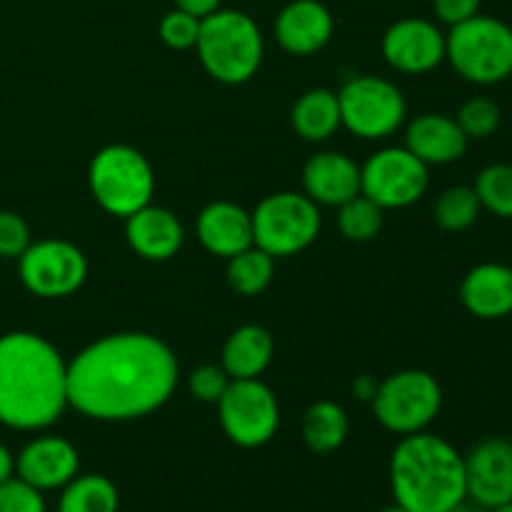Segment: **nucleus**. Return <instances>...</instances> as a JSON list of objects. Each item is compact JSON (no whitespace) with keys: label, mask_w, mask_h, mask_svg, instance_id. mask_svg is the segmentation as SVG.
I'll list each match as a JSON object with an SVG mask.
<instances>
[{"label":"nucleus","mask_w":512,"mask_h":512,"mask_svg":"<svg viewBox=\"0 0 512 512\" xmlns=\"http://www.w3.org/2000/svg\"><path fill=\"white\" fill-rule=\"evenodd\" d=\"M175 385V353L148 333L105 335L68 365V405L105 423L155 413L168 403Z\"/></svg>","instance_id":"obj_1"},{"label":"nucleus","mask_w":512,"mask_h":512,"mask_svg":"<svg viewBox=\"0 0 512 512\" xmlns=\"http://www.w3.org/2000/svg\"><path fill=\"white\" fill-rule=\"evenodd\" d=\"M68 408V363L43 335H0V423L13 430L50 428Z\"/></svg>","instance_id":"obj_2"},{"label":"nucleus","mask_w":512,"mask_h":512,"mask_svg":"<svg viewBox=\"0 0 512 512\" xmlns=\"http://www.w3.org/2000/svg\"><path fill=\"white\" fill-rule=\"evenodd\" d=\"M395 505L408 512H450L468 500L465 458L430 433L405 435L390 458Z\"/></svg>","instance_id":"obj_3"},{"label":"nucleus","mask_w":512,"mask_h":512,"mask_svg":"<svg viewBox=\"0 0 512 512\" xmlns=\"http://www.w3.org/2000/svg\"><path fill=\"white\" fill-rule=\"evenodd\" d=\"M195 50L208 75L225 85H240L258 73L265 43L258 23L248 13L218 8L200 20Z\"/></svg>","instance_id":"obj_4"},{"label":"nucleus","mask_w":512,"mask_h":512,"mask_svg":"<svg viewBox=\"0 0 512 512\" xmlns=\"http://www.w3.org/2000/svg\"><path fill=\"white\" fill-rule=\"evenodd\" d=\"M445 60L468 83H503L512 75V28L493 15H473L445 35Z\"/></svg>","instance_id":"obj_5"},{"label":"nucleus","mask_w":512,"mask_h":512,"mask_svg":"<svg viewBox=\"0 0 512 512\" xmlns=\"http://www.w3.org/2000/svg\"><path fill=\"white\" fill-rule=\"evenodd\" d=\"M88 183L95 203L118 218L145 208L155 193V175L148 158L130 145L98 150L90 163Z\"/></svg>","instance_id":"obj_6"},{"label":"nucleus","mask_w":512,"mask_h":512,"mask_svg":"<svg viewBox=\"0 0 512 512\" xmlns=\"http://www.w3.org/2000/svg\"><path fill=\"white\" fill-rule=\"evenodd\" d=\"M253 245L273 258H288L308 248L320 233V210L305 193H275L250 213Z\"/></svg>","instance_id":"obj_7"},{"label":"nucleus","mask_w":512,"mask_h":512,"mask_svg":"<svg viewBox=\"0 0 512 512\" xmlns=\"http://www.w3.org/2000/svg\"><path fill=\"white\" fill-rule=\"evenodd\" d=\"M443 408L440 383L425 370H400L375 388L378 423L395 435L423 433Z\"/></svg>","instance_id":"obj_8"},{"label":"nucleus","mask_w":512,"mask_h":512,"mask_svg":"<svg viewBox=\"0 0 512 512\" xmlns=\"http://www.w3.org/2000/svg\"><path fill=\"white\" fill-rule=\"evenodd\" d=\"M338 103L345 128L363 140L393 135L408 110L398 85L375 75H358L348 80L338 93Z\"/></svg>","instance_id":"obj_9"},{"label":"nucleus","mask_w":512,"mask_h":512,"mask_svg":"<svg viewBox=\"0 0 512 512\" xmlns=\"http://www.w3.org/2000/svg\"><path fill=\"white\" fill-rule=\"evenodd\" d=\"M218 413L225 435L240 448H260L278 433V400L258 378L230 380L228 390L218 400Z\"/></svg>","instance_id":"obj_10"},{"label":"nucleus","mask_w":512,"mask_h":512,"mask_svg":"<svg viewBox=\"0 0 512 512\" xmlns=\"http://www.w3.org/2000/svg\"><path fill=\"white\" fill-rule=\"evenodd\" d=\"M18 273L25 288L38 298H68L88 278V260L68 240H38L18 258Z\"/></svg>","instance_id":"obj_11"},{"label":"nucleus","mask_w":512,"mask_h":512,"mask_svg":"<svg viewBox=\"0 0 512 512\" xmlns=\"http://www.w3.org/2000/svg\"><path fill=\"white\" fill-rule=\"evenodd\" d=\"M428 190V165L408 148H383L360 168V193L380 208H408Z\"/></svg>","instance_id":"obj_12"},{"label":"nucleus","mask_w":512,"mask_h":512,"mask_svg":"<svg viewBox=\"0 0 512 512\" xmlns=\"http://www.w3.org/2000/svg\"><path fill=\"white\" fill-rule=\"evenodd\" d=\"M465 485L468 500L485 510L512 503V440L490 435L475 443L465 455Z\"/></svg>","instance_id":"obj_13"},{"label":"nucleus","mask_w":512,"mask_h":512,"mask_svg":"<svg viewBox=\"0 0 512 512\" xmlns=\"http://www.w3.org/2000/svg\"><path fill=\"white\" fill-rule=\"evenodd\" d=\"M383 55L400 73H430L445 60V33L433 20H395L383 35Z\"/></svg>","instance_id":"obj_14"},{"label":"nucleus","mask_w":512,"mask_h":512,"mask_svg":"<svg viewBox=\"0 0 512 512\" xmlns=\"http://www.w3.org/2000/svg\"><path fill=\"white\" fill-rule=\"evenodd\" d=\"M80 455L73 443L55 435L35 438L15 455V478L33 485L40 493L63 490L78 475Z\"/></svg>","instance_id":"obj_15"},{"label":"nucleus","mask_w":512,"mask_h":512,"mask_svg":"<svg viewBox=\"0 0 512 512\" xmlns=\"http://www.w3.org/2000/svg\"><path fill=\"white\" fill-rule=\"evenodd\" d=\"M333 15L320 0H290L275 18V38L290 55H313L333 38Z\"/></svg>","instance_id":"obj_16"},{"label":"nucleus","mask_w":512,"mask_h":512,"mask_svg":"<svg viewBox=\"0 0 512 512\" xmlns=\"http://www.w3.org/2000/svg\"><path fill=\"white\" fill-rule=\"evenodd\" d=\"M128 245L145 260H170L183 248V225L168 208L145 205L125 218Z\"/></svg>","instance_id":"obj_17"},{"label":"nucleus","mask_w":512,"mask_h":512,"mask_svg":"<svg viewBox=\"0 0 512 512\" xmlns=\"http://www.w3.org/2000/svg\"><path fill=\"white\" fill-rule=\"evenodd\" d=\"M303 185L315 203L343 205L360 193V165L345 153L323 150L305 163Z\"/></svg>","instance_id":"obj_18"},{"label":"nucleus","mask_w":512,"mask_h":512,"mask_svg":"<svg viewBox=\"0 0 512 512\" xmlns=\"http://www.w3.org/2000/svg\"><path fill=\"white\" fill-rule=\"evenodd\" d=\"M465 310L480 320L512 315V268L505 263H480L460 283Z\"/></svg>","instance_id":"obj_19"},{"label":"nucleus","mask_w":512,"mask_h":512,"mask_svg":"<svg viewBox=\"0 0 512 512\" xmlns=\"http://www.w3.org/2000/svg\"><path fill=\"white\" fill-rule=\"evenodd\" d=\"M405 148L425 165L455 163L468 150V135L460 130L458 120L440 113H423L408 125Z\"/></svg>","instance_id":"obj_20"},{"label":"nucleus","mask_w":512,"mask_h":512,"mask_svg":"<svg viewBox=\"0 0 512 512\" xmlns=\"http://www.w3.org/2000/svg\"><path fill=\"white\" fill-rule=\"evenodd\" d=\"M198 238L208 253L218 258H233L253 245V220L240 205L218 200L200 210Z\"/></svg>","instance_id":"obj_21"},{"label":"nucleus","mask_w":512,"mask_h":512,"mask_svg":"<svg viewBox=\"0 0 512 512\" xmlns=\"http://www.w3.org/2000/svg\"><path fill=\"white\" fill-rule=\"evenodd\" d=\"M273 360V338L260 325H243L230 338L223 348V368L233 380L258 378Z\"/></svg>","instance_id":"obj_22"},{"label":"nucleus","mask_w":512,"mask_h":512,"mask_svg":"<svg viewBox=\"0 0 512 512\" xmlns=\"http://www.w3.org/2000/svg\"><path fill=\"white\" fill-rule=\"evenodd\" d=\"M343 125L340 120L338 93L328 88H313L300 95L293 105L295 133L310 143L328 140Z\"/></svg>","instance_id":"obj_23"},{"label":"nucleus","mask_w":512,"mask_h":512,"mask_svg":"<svg viewBox=\"0 0 512 512\" xmlns=\"http://www.w3.org/2000/svg\"><path fill=\"white\" fill-rule=\"evenodd\" d=\"M350 433V420L343 405L333 400H320L310 405L303 418V438L313 453H335Z\"/></svg>","instance_id":"obj_24"},{"label":"nucleus","mask_w":512,"mask_h":512,"mask_svg":"<svg viewBox=\"0 0 512 512\" xmlns=\"http://www.w3.org/2000/svg\"><path fill=\"white\" fill-rule=\"evenodd\" d=\"M118 488L105 475H75L63 488L58 512H118Z\"/></svg>","instance_id":"obj_25"},{"label":"nucleus","mask_w":512,"mask_h":512,"mask_svg":"<svg viewBox=\"0 0 512 512\" xmlns=\"http://www.w3.org/2000/svg\"><path fill=\"white\" fill-rule=\"evenodd\" d=\"M275 258L260 250L258 245H250L243 253L228 258V283L240 295H260L273 280Z\"/></svg>","instance_id":"obj_26"},{"label":"nucleus","mask_w":512,"mask_h":512,"mask_svg":"<svg viewBox=\"0 0 512 512\" xmlns=\"http://www.w3.org/2000/svg\"><path fill=\"white\" fill-rule=\"evenodd\" d=\"M480 210H483V205H480L475 188L455 185V188L445 190L435 203V220L443 230L460 233V230H468L470 225H475V220L480 218Z\"/></svg>","instance_id":"obj_27"},{"label":"nucleus","mask_w":512,"mask_h":512,"mask_svg":"<svg viewBox=\"0 0 512 512\" xmlns=\"http://www.w3.org/2000/svg\"><path fill=\"white\" fill-rule=\"evenodd\" d=\"M338 225L340 233L355 243H365L373 240L383 228V208L368 198V195L358 193L355 198L345 200L338 205Z\"/></svg>","instance_id":"obj_28"},{"label":"nucleus","mask_w":512,"mask_h":512,"mask_svg":"<svg viewBox=\"0 0 512 512\" xmlns=\"http://www.w3.org/2000/svg\"><path fill=\"white\" fill-rule=\"evenodd\" d=\"M480 205L498 218L512 220V165L495 163L480 170L475 180Z\"/></svg>","instance_id":"obj_29"},{"label":"nucleus","mask_w":512,"mask_h":512,"mask_svg":"<svg viewBox=\"0 0 512 512\" xmlns=\"http://www.w3.org/2000/svg\"><path fill=\"white\" fill-rule=\"evenodd\" d=\"M458 125L468 140H485L500 128V120H503V113H500L498 103L490 98H470L460 105L458 110Z\"/></svg>","instance_id":"obj_30"},{"label":"nucleus","mask_w":512,"mask_h":512,"mask_svg":"<svg viewBox=\"0 0 512 512\" xmlns=\"http://www.w3.org/2000/svg\"><path fill=\"white\" fill-rule=\"evenodd\" d=\"M200 20L203 18H198V15L185 13V10L180 8H173L170 13L163 15V20H160L158 25L160 40L173 50L195 48L200 35Z\"/></svg>","instance_id":"obj_31"},{"label":"nucleus","mask_w":512,"mask_h":512,"mask_svg":"<svg viewBox=\"0 0 512 512\" xmlns=\"http://www.w3.org/2000/svg\"><path fill=\"white\" fill-rule=\"evenodd\" d=\"M230 375L225 373V368H218V365H200L190 373L188 388L190 395L200 403H218L223 398V393L230 385Z\"/></svg>","instance_id":"obj_32"},{"label":"nucleus","mask_w":512,"mask_h":512,"mask_svg":"<svg viewBox=\"0 0 512 512\" xmlns=\"http://www.w3.org/2000/svg\"><path fill=\"white\" fill-rule=\"evenodd\" d=\"M0 512H48L45 498L33 485L20 478H10L0 485Z\"/></svg>","instance_id":"obj_33"},{"label":"nucleus","mask_w":512,"mask_h":512,"mask_svg":"<svg viewBox=\"0 0 512 512\" xmlns=\"http://www.w3.org/2000/svg\"><path fill=\"white\" fill-rule=\"evenodd\" d=\"M30 245V228L13 210H0V258H15Z\"/></svg>","instance_id":"obj_34"},{"label":"nucleus","mask_w":512,"mask_h":512,"mask_svg":"<svg viewBox=\"0 0 512 512\" xmlns=\"http://www.w3.org/2000/svg\"><path fill=\"white\" fill-rule=\"evenodd\" d=\"M480 5H483V0H433V10L438 20L450 25V28L478 15Z\"/></svg>","instance_id":"obj_35"},{"label":"nucleus","mask_w":512,"mask_h":512,"mask_svg":"<svg viewBox=\"0 0 512 512\" xmlns=\"http://www.w3.org/2000/svg\"><path fill=\"white\" fill-rule=\"evenodd\" d=\"M173 3H175V8L185 10V13H193V15H198V18H205V15L215 13L223 0H173Z\"/></svg>","instance_id":"obj_36"},{"label":"nucleus","mask_w":512,"mask_h":512,"mask_svg":"<svg viewBox=\"0 0 512 512\" xmlns=\"http://www.w3.org/2000/svg\"><path fill=\"white\" fill-rule=\"evenodd\" d=\"M10 478H15V455L0 443V485L8 483Z\"/></svg>","instance_id":"obj_37"},{"label":"nucleus","mask_w":512,"mask_h":512,"mask_svg":"<svg viewBox=\"0 0 512 512\" xmlns=\"http://www.w3.org/2000/svg\"><path fill=\"white\" fill-rule=\"evenodd\" d=\"M450 512H490V510L480 508V505H478V503H473V500H470V503H468V500H463V503L455 505V508L450 510Z\"/></svg>","instance_id":"obj_38"},{"label":"nucleus","mask_w":512,"mask_h":512,"mask_svg":"<svg viewBox=\"0 0 512 512\" xmlns=\"http://www.w3.org/2000/svg\"><path fill=\"white\" fill-rule=\"evenodd\" d=\"M490 512H512V503H505V505H500V508H493Z\"/></svg>","instance_id":"obj_39"},{"label":"nucleus","mask_w":512,"mask_h":512,"mask_svg":"<svg viewBox=\"0 0 512 512\" xmlns=\"http://www.w3.org/2000/svg\"><path fill=\"white\" fill-rule=\"evenodd\" d=\"M383 512H408V510H403L400 505H393V508H385Z\"/></svg>","instance_id":"obj_40"}]
</instances>
